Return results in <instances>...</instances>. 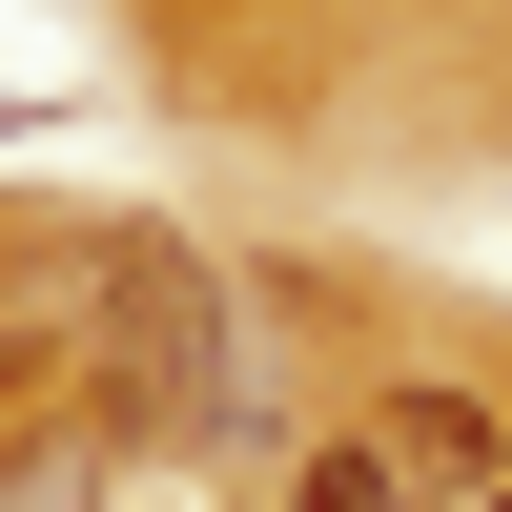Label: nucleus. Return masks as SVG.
I'll use <instances>...</instances> for the list:
<instances>
[{"instance_id": "f257e3e1", "label": "nucleus", "mask_w": 512, "mask_h": 512, "mask_svg": "<svg viewBox=\"0 0 512 512\" xmlns=\"http://www.w3.org/2000/svg\"><path fill=\"white\" fill-rule=\"evenodd\" d=\"M226 410V287L185 246H123V308H103V431H205Z\"/></svg>"}, {"instance_id": "20e7f679", "label": "nucleus", "mask_w": 512, "mask_h": 512, "mask_svg": "<svg viewBox=\"0 0 512 512\" xmlns=\"http://www.w3.org/2000/svg\"><path fill=\"white\" fill-rule=\"evenodd\" d=\"M0 512H82V451H21V472H0Z\"/></svg>"}, {"instance_id": "39448f33", "label": "nucleus", "mask_w": 512, "mask_h": 512, "mask_svg": "<svg viewBox=\"0 0 512 512\" xmlns=\"http://www.w3.org/2000/svg\"><path fill=\"white\" fill-rule=\"evenodd\" d=\"M21 369H41V328H21V308H0V390H21Z\"/></svg>"}, {"instance_id": "7ed1b4c3", "label": "nucleus", "mask_w": 512, "mask_h": 512, "mask_svg": "<svg viewBox=\"0 0 512 512\" xmlns=\"http://www.w3.org/2000/svg\"><path fill=\"white\" fill-rule=\"evenodd\" d=\"M308 512H410V472H390V451H328V472H308Z\"/></svg>"}, {"instance_id": "f03ea898", "label": "nucleus", "mask_w": 512, "mask_h": 512, "mask_svg": "<svg viewBox=\"0 0 512 512\" xmlns=\"http://www.w3.org/2000/svg\"><path fill=\"white\" fill-rule=\"evenodd\" d=\"M369 451L410 472V512H431V492H451V512H492V492H512V431H492L472 390H390V410H369Z\"/></svg>"}]
</instances>
